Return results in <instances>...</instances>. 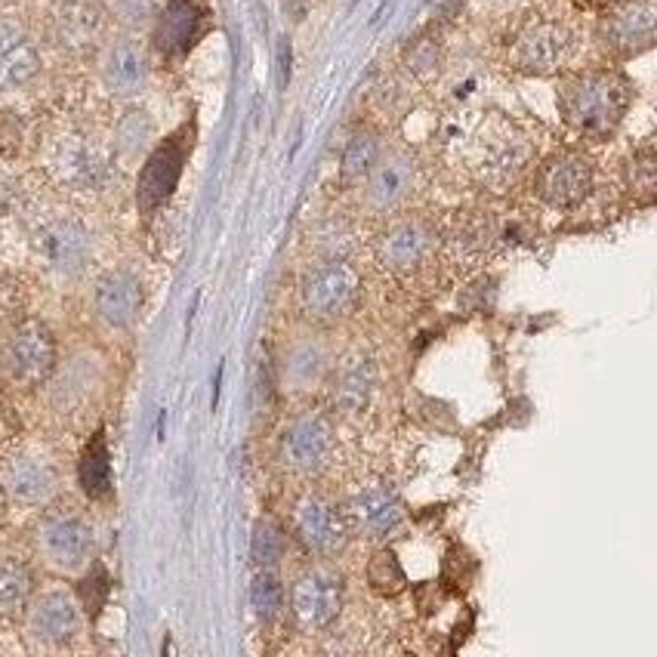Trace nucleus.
Segmentation results:
<instances>
[{
	"label": "nucleus",
	"instance_id": "nucleus-1",
	"mask_svg": "<svg viewBox=\"0 0 657 657\" xmlns=\"http://www.w3.org/2000/svg\"><path fill=\"white\" fill-rule=\"evenodd\" d=\"M630 84L615 72H589L568 81L559 109L568 127L584 136H608L630 109Z\"/></svg>",
	"mask_w": 657,
	"mask_h": 657
},
{
	"label": "nucleus",
	"instance_id": "nucleus-2",
	"mask_svg": "<svg viewBox=\"0 0 657 657\" xmlns=\"http://www.w3.org/2000/svg\"><path fill=\"white\" fill-rule=\"evenodd\" d=\"M358 288H362V281H358L355 269L333 256V259H325L306 272V278H303V306L312 318L337 321L352 309Z\"/></svg>",
	"mask_w": 657,
	"mask_h": 657
},
{
	"label": "nucleus",
	"instance_id": "nucleus-3",
	"mask_svg": "<svg viewBox=\"0 0 657 657\" xmlns=\"http://www.w3.org/2000/svg\"><path fill=\"white\" fill-rule=\"evenodd\" d=\"M56 367V340L44 321H22L3 346V370L19 386H40Z\"/></svg>",
	"mask_w": 657,
	"mask_h": 657
},
{
	"label": "nucleus",
	"instance_id": "nucleus-4",
	"mask_svg": "<svg viewBox=\"0 0 657 657\" xmlns=\"http://www.w3.org/2000/svg\"><path fill=\"white\" fill-rule=\"evenodd\" d=\"M330 454H333V426L325 414L306 411L288 423L281 436V457L293 473H318L328 466Z\"/></svg>",
	"mask_w": 657,
	"mask_h": 657
},
{
	"label": "nucleus",
	"instance_id": "nucleus-5",
	"mask_svg": "<svg viewBox=\"0 0 657 657\" xmlns=\"http://www.w3.org/2000/svg\"><path fill=\"white\" fill-rule=\"evenodd\" d=\"M343 605V577L328 568H312L293 586V615L303 630H325L337 621Z\"/></svg>",
	"mask_w": 657,
	"mask_h": 657
},
{
	"label": "nucleus",
	"instance_id": "nucleus-6",
	"mask_svg": "<svg viewBox=\"0 0 657 657\" xmlns=\"http://www.w3.org/2000/svg\"><path fill=\"white\" fill-rule=\"evenodd\" d=\"M40 556L59 571H77L93 556V528L77 515H47L37 528Z\"/></svg>",
	"mask_w": 657,
	"mask_h": 657
},
{
	"label": "nucleus",
	"instance_id": "nucleus-7",
	"mask_svg": "<svg viewBox=\"0 0 657 657\" xmlns=\"http://www.w3.org/2000/svg\"><path fill=\"white\" fill-rule=\"evenodd\" d=\"M657 7L652 0H621L605 13V44L621 56H633L655 44Z\"/></svg>",
	"mask_w": 657,
	"mask_h": 657
},
{
	"label": "nucleus",
	"instance_id": "nucleus-8",
	"mask_svg": "<svg viewBox=\"0 0 657 657\" xmlns=\"http://www.w3.org/2000/svg\"><path fill=\"white\" fill-rule=\"evenodd\" d=\"M37 254L59 275H81L93 256L90 232L74 219H53L37 232Z\"/></svg>",
	"mask_w": 657,
	"mask_h": 657
},
{
	"label": "nucleus",
	"instance_id": "nucleus-9",
	"mask_svg": "<svg viewBox=\"0 0 657 657\" xmlns=\"http://www.w3.org/2000/svg\"><path fill=\"white\" fill-rule=\"evenodd\" d=\"M571 53V35L556 22H534L515 37L512 62L528 74L556 72Z\"/></svg>",
	"mask_w": 657,
	"mask_h": 657
},
{
	"label": "nucleus",
	"instance_id": "nucleus-10",
	"mask_svg": "<svg viewBox=\"0 0 657 657\" xmlns=\"http://www.w3.org/2000/svg\"><path fill=\"white\" fill-rule=\"evenodd\" d=\"M293 525H296L300 540L318 556H333V552L346 547V522H343V515L337 512V507L330 500L318 497V494H306L296 503Z\"/></svg>",
	"mask_w": 657,
	"mask_h": 657
},
{
	"label": "nucleus",
	"instance_id": "nucleus-11",
	"mask_svg": "<svg viewBox=\"0 0 657 657\" xmlns=\"http://www.w3.org/2000/svg\"><path fill=\"white\" fill-rule=\"evenodd\" d=\"M537 192L549 207H577L593 192V167L581 155H556L540 167Z\"/></svg>",
	"mask_w": 657,
	"mask_h": 657
},
{
	"label": "nucleus",
	"instance_id": "nucleus-12",
	"mask_svg": "<svg viewBox=\"0 0 657 657\" xmlns=\"http://www.w3.org/2000/svg\"><path fill=\"white\" fill-rule=\"evenodd\" d=\"M183 136H173V139H167L165 146L151 151V158H148L143 173H139V188H136V198H139V210L143 214H155L173 195V188H177L180 177H183Z\"/></svg>",
	"mask_w": 657,
	"mask_h": 657
},
{
	"label": "nucleus",
	"instance_id": "nucleus-13",
	"mask_svg": "<svg viewBox=\"0 0 657 657\" xmlns=\"http://www.w3.org/2000/svg\"><path fill=\"white\" fill-rule=\"evenodd\" d=\"M436 244V235L433 229L421 222V219H404V222H396L377 244V256L384 263L386 269L392 272H417L426 256Z\"/></svg>",
	"mask_w": 657,
	"mask_h": 657
},
{
	"label": "nucleus",
	"instance_id": "nucleus-14",
	"mask_svg": "<svg viewBox=\"0 0 657 657\" xmlns=\"http://www.w3.org/2000/svg\"><path fill=\"white\" fill-rule=\"evenodd\" d=\"M93 303L106 325L118 330L130 328L143 309V281L127 269H114L99 278Z\"/></svg>",
	"mask_w": 657,
	"mask_h": 657
},
{
	"label": "nucleus",
	"instance_id": "nucleus-15",
	"mask_svg": "<svg viewBox=\"0 0 657 657\" xmlns=\"http://www.w3.org/2000/svg\"><path fill=\"white\" fill-rule=\"evenodd\" d=\"M81 605L74 603L69 593H47L40 596L32 608V618H28V630L37 642L44 645H69L77 640L81 633Z\"/></svg>",
	"mask_w": 657,
	"mask_h": 657
},
{
	"label": "nucleus",
	"instance_id": "nucleus-16",
	"mask_svg": "<svg viewBox=\"0 0 657 657\" xmlns=\"http://www.w3.org/2000/svg\"><path fill=\"white\" fill-rule=\"evenodd\" d=\"M56 470L37 457H16L3 470V491L19 507H44L56 494Z\"/></svg>",
	"mask_w": 657,
	"mask_h": 657
},
{
	"label": "nucleus",
	"instance_id": "nucleus-17",
	"mask_svg": "<svg viewBox=\"0 0 657 657\" xmlns=\"http://www.w3.org/2000/svg\"><path fill=\"white\" fill-rule=\"evenodd\" d=\"M102 81L114 96H136L148 84L146 50L133 37H118L102 59Z\"/></svg>",
	"mask_w": 657,
	"mask_h": 657
},
{
	"label": "nucleus",
	"instance_id": "nucleus-18",
	"mask_svg": "<svg viewBox=\"0 0 657 657\" xmlns=\"http://www.w3.org/2000/svg\"><path fill=\"white\" fill-rule=\"evenodd\" d=\"M40 72V56L32 37L13 22H0V90L25 87Z\"/></svg>",
	"mask_w": 657,
	"mask_h": 657
},
{
	"label": "nucleus",
	"instance_id": "nucleus-19",
	"mask_svg": "<svg viewBox=\"0 0 657 657\" xmlns=\"http://www.w3.org/2000/svg\"><path fill=\"white\" fill-rule=\"evenodd\" d=\"M367 180V202L374 207H396L414 185V158H407L402 151H389L384 158H377Z\"/></svg>",
	"mask_w": 657,
	"mask_h": 657
},
{
	"label": "nucleus",
	"instance_id": "nucleus-20",
	"mask_svg": "<svg viewBox=\"0 0 657 657\" xmlns=\"http://www.w3.org/2000/svg\"><path fill=\"white\" fill-rule=\"evenodd\" d=\"M202 10L192 0H170L165 16L155 28V47L170 59L188 53V47L202 35Z\"/></svg>",
	"mask_w": 657,
	"mask_h": 657
},
{
	"label": "nucleus",
	"instance_id": "nucleus-21",
	"mask_svg": "<svg viewBox=\"0 0 657 657\" xmlns=\"http://www.w3.org/2000/svg\"><path fill=\"white\" fill-rule=\"evenodd\" d=\"M528 165V143L522 136L500 133L491 143H482L478 155V173L491 185H510L519 180V173Z\"/></svg>",
	"mask_w": 657,
	"mask_h": 657
},
{
	"label": "nucleus",
	"instance_id": "nucleus-22",
	"mask_svg": "<svg viewBox=\"0 0 657 657\" xmlns=\"http://www.w3.org/2000/svg\"><path fill=\"white\" fill-rule=\"evenodd\" d=\"M330 367V349L318 337H296L291 346L284 349L281 374L291 389H312L325 380Z\"/></svg>",
	"mask_w": 657,
	"mask_h": 657
},
{
	"label": "nucleus",
	"instance_id": "nucleus-23",
	"mask_svg": "<svg viewBox=\"0 0 657 657\" xmlns=\"http://www.w3.org/2000/svg\"><path fill=\"white\" fill-rule=\"evenodd\" d=\"M56 173L65 180V183L74 185H96L102 177H106V155L99 148L87 143L84 136H69L62 139L59 148H56Z\"/></svg>",
	"mask_w": 657,
	"mask_h": 657
},
{
	"label": "nucleus",
	"instance_id": "nucleus-24",
	"mask_svg": "<svg viewBox=\"0 0 657 657\" xmlns=\"http://www.w3.org/2000/svg\"><path fill=\"white\" fill-rule=\"evenodd\" d=\"M355 519L367 537H386L402 525L404 512L399 497L384 488V485H370L355 497Z\"/></svg>",
	"mask_w": 657,
	"mask_h": 657
},
{
	"label": "nucleus",
	"instance_id": "nucleus-25",
	"mask_svg": "<svg viewBox=\"0 0 657 657\" xmlns=\"http://www.w3.org/2000/svg\"><path fill=\"white\" fill-rule=\"evenodd\" d=\"M377 386V370L367 355H352L346 365L337 374V386H333V404L343 414H362L370 402V392Z\"/></svg>",
	"mask_w": 657,
	"mask_h": 657
},
{
	"label": "nucleus",
	"instance_id": "nucleus-26",
	"mask_svg": "<svg viewBox=\"0 0 657 657\" xmlns=\"http://www.w3.org/2000/svg\"><path fill=\"white\" fill-rule=\"evenodd\" d=\"M77 482H81L84 494L93 497V500H102V497L111 494V457L102 433H96L90 438V445L84 448L81 463H77Z\"/></svg>",
	"mask_w": 657,
	"mask_h": 657
},
{
	"label": "nucleus",
	"instance_id": "nucleus-27",
	"mask_svg": "<svg viewBox=\"0 0 657 657\" xmlns=\"http://www.w3.org/2000/svg\"><path fill=\"white\" fill-rule=\"evenodd\" d=\"M35 593V574L32 568L22 565L16 559L0 562V615H16L22 611Z\"/></svg>",
	"mask_w": 657,
	"mask_h": 657
},
{
	"label": "nucleus",
	"instance_id": "nucleus-28",
	"mask_svg": "<svg viewBox=\"0 0 657 657\" xmlns=\"http://www.w3.org/2000/svg\"><path fill=\"white\" fill-rule=\"evenodd\" d=\"M367 584L380 596H399L407 586L404 568L392 549H377L367 562Z\"/></svg>",
	"mask_w": 657,
	"mask_h": 657
},
{
	"label": "nucleus",
	"instance_id": "nucleus-29",
	"mask_svg": "<svg viewBox=\"0 0 657 657\" xmlns=\"http://www.w3.org/2000/svg\"><path fill=\"white\" fill-rule=\"evenodd\" d=\"M380 158V148H377V139L370 133H358L352 136V143L343 151V165H340V180L343 185H355L365 180L370 173L374 161Z\"/></svg>",
	"mask_w": 657,
	"mask_h": 657
},
{
	"label": "nucleus",
	"instance_id": "nucleus-30",
	"mask_svg": "<svg viewBox=\"0 0 657 657\" xmlns=\"http://www.w3.org/2000/svg\"><path fill=\"white\" fill-rule=\"evenodd\" d=\"M99 35V13L93 7L74 3L65 10V16L59 19V37L69 47H87Z\"/></svg>",
	"mask_w": 657,
	"mask_h": 657
},
{
	"label": "nucleus",
	"instance_id": "nucleus-31",
	"mask_svg": "<svg viewBox=\"0 0 657 657\" xmlns=\"http://www.w3.org/2000/svg\"><path fill=\"white\" fill-rule=\"evenodd\" d=\"M251 556H254V562L259 568L278 565V559L284 556V531L275 519H259L254 525Z\"/></svg>",
	"mask_w": 657,
	"mask_h": 657
},
{
	"label": "nucleus",
	"instance_id": "nucleus-32",
	"mask_svg": "<svg viewBox=\"0 0 657 657\" xmlns=\"http://www.w3.org/2000/svg\"><path fill=\"white\" fill-rule=\"evenodd\" d=\"M251 605L259 615V621H275L281 605H284V589H281V581L275 577L272 571H259L254 577V586H251Z\"/></svg>",
	"mask_w": 657,
	"mask_h": 657
},
{
	"label": "nucleus",
	"instance_id": "nucleus-33",
	"mask_svg": "<svg viewBox=\"0 0 657 657\" xmlns=\"http://www.w3.org/2000/svg\"><path fill=\"white\" fill-rule=\"evenodd\" d=\"M109 593H111V581L109 574H106V568L102 565H93V571L77 584V599H81V608L90 615V618H96L102 608H106V603H109Z\"/></svg>",
	"mask_w": 657,
	"mask_h": 657
},
{
	"label": "nucleus",
	"instance_id": "nucleus-34",
	"mask_svg": "<svg viewBox=\"0 0 657 657\" xmlns=\"http://www.w3.org/2000/svg\"><path fill=\"white\" fill-rule=\"evenodd\" d=\"M148 136H151V121H148V114H143V111H130L127 118L121 121V127H118V146L124 148L127 155H133V151H139V148L146 146Z\"/></svg>",
	"mask_w": 657,
	"mask_h": 657
},
{
	"label": "nucleus",
	"instance_id": "nucleus-35",
	"mask_svg": "<svg viewBox=\"0 0 657 657\" xmlns=\"http://www.w3.org/2000/svg\"><path fill=\"white\" fill-rule=\"evenodd\" d=\"M630 185H633V192H640L642 198H652V192H655V155L652 151H642L640 158H633Z\"/></svg>",
	"mask_w": 657,
	"mask_h": 657
},
{
	"label": "nucleus",
	"instance_id": "nucleus-36",
	"mask_svg": "<svg viewBox=\"0 0 657 657\" xmlns=\"http://www.w3.org/2000/svg\"><path fill=\"white\" fill-rule=\"evenodd\" d=\"M151 10H155V0H118V13L130 22L151 16Z\"/></svg>",
	"mask_w": 657,
	"mask_h": 657
},
{
	"label": "nucleus",
	"instance_id": "nucleus-37",
	"mask_svg": "<svg viewBox=\"0 0 657 657\" xmlns=\"http://www.w3.org/2000/svg\"><path fill=\"white\" fill-rule=\"evenodd\" d=\"M577 7H584V10H605L611 0H574Z\"/></svg>",
	"mask_w": 657,
	"mask_h": 657
}]
</instances>
